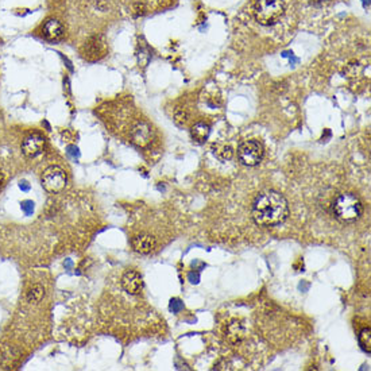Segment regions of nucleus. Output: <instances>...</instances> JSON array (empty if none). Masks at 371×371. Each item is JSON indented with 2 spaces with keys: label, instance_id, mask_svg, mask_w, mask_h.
I'll use <instances>...</instances> for the list:
<instances>
[{
  "label": "nucleus",
  "instance_id": "nucleus-1",
  "mask_svg": "<svg viewBox=\"0 0 371 371\" xmlns=\"http://www.w3.org/2000/svg\"><path fill=\"white\" fill-rule=\"evenodd\" d=\"M288 200L279 192L266 191L255 197L251 215L255 224L261 227H274L285 223L289 217Z\"/></svg>",
  "mask_w": 371,
  "mask_h": 371
},
{
  "label": "nucleus",
  "instance_id": "nucleus-2",
  "mask_svg": "<svg viewBox=\"0 0 371 371\" xmlns=\"http://www.w3.org/2000/svg\"><path fill=\"white\" fill-rule=\"evenodd\" d=\"M332 212L342 223H355L363 215V203L354 193H342L332 203Z\"/></svg>",
  "mask_w": 371,
  "mask_h": 371
},
{
  "label": "nucleus",
  "instance_id": "nucleus-3",
  "mask_svg": "<svg viewBox=\"0 0 371 371\" xmlns=\"http://www.w3.org/2000/svg\"><path fill=\"white\" fill-rule=\"evenodd\" d=\"M285 14L283 0H258L254 5V16L259 25L273 26Z\"/></svg>",
  "mask_w": 371,
  "mask_h": 371
},
{
  "label": "nucleus",
  "instance_id": "nucleus-4",
  "mask_svg": "<svg viewBox=\"0 0 371 371\" xmlns=\"http://www.w3.org/2000/svg\"><path fill=\"white\" fill-rule=\"evenodd\" d=\"M264 145L259 141H255V139L242 142L239 147H238V158L246 166L254 167L259 165L264 159Z\"/></svg>",
  "mask_w": 371,
  "mask_h": 371
},
{
  "label": "nucleus",
  "instance_id": "nucleus-5",
  "mask_svg": "<svg viewBox=\"0 0 371 371\" xmlns=\"http://www.w3.org/2000/svg\"><path fill=\"white\" fill-rule=\"evenodd\" d=\"M42 186L46 192L49 193H59L65 189L68 177L64 169L59 166H49L42 174L41 178Z\"/></svg>",
  "mask_w": 371,
  "mask_h": 371
},
{
  "label": "nucleus",
  "instance_id": "nucleus-6",
  "mask_svg": "<svg viewBox=\"0 0 371 371\" xmlns=\"http://www.w3.org/2000/svg\"><path fill=\"white\" fill-rule=\"evenodd\" d=\"M107 53V45L102 35H93L85 41L81 48V55L87 61H96L104 57Z\"/></svg>",
  "mask_w": 371,
  "mask_h": 371
},
{
  "label": "nucleus",
  "instance_id": "nucleus-7",
  "mask_svg": "<svg viewBox=\"0 0 371 371\" xmlns=\"http://www.w3.org/2000/svg\"><path fill=\"white\" fill-rule=\"evenodd\" d=\"M154 137L153 127L147 122H137L131 128V141L138 147L149 146Z\"/></svg>",
  "mask_w": 371,
  "mask_h": 371
},
{
  "label": "nucleus",
  "instance_id": "nucleus-8",
  "mask_svg": "<svg viewBox=\"0 0 371 371\" xmlns=\"http://www.w3.org/2000/svg\"><path fill=\"white\" fill-rule=\"evenodd\" d=\"M123 289L131 296H137L143 289V278L137 270H127L122 277Z\"/></svg>",
  "mask_w": 371,
  "mask_h": 371
},
{
  "label": "nucleus",
  "instance_id": "nucleus-9",
  "mask_svg": "<svg viewBox=\"0 0 371 371\" xmlns=\"http://www.w3.org/2000/svg\"><path fill=\"white\" fill-rule=\"evenodd\" d=\"M45 138L38 135V134H33L23 141L22 143V153L25 154L27 158H35L38 157L45 149Z\"/></svg>",
  "mask_w": 371,
  "mask_h": 371
},
{
  "label": "nucleus",
  "instance_id": "nucleus-10",
  "mask_svg": "<svg viewBox=\"0 0 371 371\" xmlns=\"http://www.w3.org/2000/svg\"><path fill=\"white\" fill-rule=\"evenodd\" d=\"M131 246L138 254H150L157 247V240L153 235L138 234L131 239Z\"/></svg>",
  "mask_w": 371,
  "mask_h": 371
},
{
  "label": "nucleus",
  "instance_id": "nucleus-11",
  "mask_svg": "<svg viewBox=\"0 0 371 371\" xmlns=\"http://www.w3.org/2000/svg\"><path fill=\"white\" fill-rule=\"evenodd\" d=\"M44 37L49 41H58L64 37V26L61 25V22L57 19H49L44 25Z\"/></svg>",
  "mask_w": 371,
  "mask_h": 371
},
{
  "label": "nucleus",
  "instance_id": "nucleus-12",
  "mask_svg": "<svg viewBox=\"0 0 371 371\" xmlns=\"http://www.w3.org/2000/svg\"><path fill=\"white\" fill-rule=\"evenodd\" d=\"M244 335H246V331H244L243 325L238 320L231 321L225 327V339L231 344H239L244 339Z\"/></svg>",
  "mask_w": 371,
  "mask_h": 371
},
{
  "label": "nucleus",
  "instance_id": "nucleus-13",
  "mask_svg": "<svg viewBox=\"0 0 371 371\" xmlns=\"http://www.w3.org/2000/svg\"><path fill=\"white\" fill-rule=\"evenodd\" d=\"M211 134V128L208 124H205V123L200 122V123H196L195 126L192 127L191 130V135L192 139L197 143H204V142L208 141V138H210Z\"/></svg>",
  "mask_w": 371,
  "mask_h": 371
},
{
  "label": "nucleus",
  "instance_id": "nucleus-14",
  "mask_svg": "<svg viewBox=\"0 0 371 371\" xmlns=\"http://www.w3.org/2000/svg\"><path fill=\"white\" fill-rule=\"evenodd\" d=\"M212 152H213V156L220 159V161H230L234 158V149L230 146V145H224V143H216L212 147Z\"/></svg>",
  "mask_w": 371,
  "mask_h": 371
},
{
  "label": "nucleus",
  "instance_id": "nucleus-15",
  "mask_svg": "<svg viewBox=\"0 0 371 371\" xmlns=\"http://www.w3.org/2000/svg\"><path fill=\"white\" fill-rule=\"evenodd\" d=\"M45 296V289L42 285H33L31 288L29 289V292H27V301L31 304H37L39 303Z\"/></svg>",
  "mask_w": 371,
  "mask_h": 371
},
{
  "label": "nucleus",
  "instance_id": "nucleus-16",
  "mask_svg": "<svg viewBox=\"0 0 371 371\" xmlns=\"http://www.w3.org/2000/svg\"><path fill=\"white\" fill-rule=\"evenodd\" d=\"M359 344H361V348L367 354L371 352V329L370 328H365L362 329L361 333H359Z\"/></svg>",
  "mask_w": 371,
  "mask_h": 371
},
{
  "label": "nucleus",
  "instance_id": "nucleus-17",
  "mask_svg": "<svg viewBox=\"0 0 371 371\" xmlns=\"http://www.w3.org/2000/svg\"><path fill=\"white\" fill-rule=\"evenodd\" d=\"M22 211H23L27 216L31 215V213L34 212V203L30 200L23 201V203H22Z\"/></svg>",
  "mask_w": 371,
  "mask_h": 371
},
{
  "label": "nucleus",
  "instance_id": "nucleus-18",
  "mask_svg": "<svg viewBox=\"0 0 371 371\" xmlns=\"http://www.w3.org/2000/svg\"><path fill=\"white\" fill-rule=\"evenodd\" d=\"M182 308H184V305H182L180 300H171L170 301V309L173 312H180Z\"/></svg>",
  "mask_w": 371,
  "mask_h": 371
},
{
  "label": "nucleus",
  "instance_id": "nucleus-19",
  "mask_svg": "<svg viewBox=\"0 0 371 371\" xmlns=\"http://www.w3.org/2000/svg\"><path fill=\"white\" fill-rule=\"evenodd\" d=\"M19 188L22 189L23 192H29L30 191V184L27 182V181H20L19 182Z\"/></svg>",
  "mask_w": 371,
  "mask_h": 371
},
{
  "label": "nucleus",
  "instance_id": "nucleus-20",
  "mask_svg": "<svg viewBox=\"0 0 371 371\" xmlns=\"http://www.w3.org/2000/svg\"><path fill=\"white\" fill-rule=\"evenodd\" d=\"M1 182H3V173L0 171V185H1Z\"/></svg>",
  "mask_w": 371,
  "mask_h": 371
}]
</instances>
